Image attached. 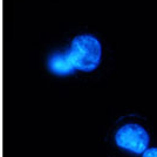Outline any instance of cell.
<instances>
[{
    "label": "cell",
    "instance_id": "cell-1",
    "mask_svg": "<svg viewBox=\"0 0 157 157\" xmlns=\"http://www.w3.org/2000/svg\"><path fill=\"white\" fill-rule=\"evenodd\" d=\"M67 53L76 71L89 73L100 66L102 46L92 34H81L72 40Z\"/></svg>",
    "mask_w": 157,
    "mask_h": 157
},
{
    "label": "cell",
    "instance_id": "cell-3",
    "mask_svg": "<svg viewBox=\"0 0 157 157\" xmlns=\"http://www.w3.org/2000/svg\"><path fill=\"white\" fill-rule=\"evenodd\" d=\"M48 71L56 76H67L72 75L76 71L73 66L72 61L68 56L67 51L65 52H55L49 55L47 60Z\"/></svg>",
    "mask_w": 157,
    "mask_h": 157
},
{
    "label": "cell",
    "instance_id": "cell-4",
    "mask_svg": "<svg viewBox=\"0 0 157 157\" xmlns=\"http://www.w3.org/2000/svg\"><path fill=\"white\" fill-rule=\"evenodd\" d=\"M143 157H157V148L147 149L143 152Z\"/></svg>",
    "mask_w": 157,
    "mask_h": 157
},
{
    "label": "cell",
    "instance_id": "cell-2",
    "mask_svg": "<svg viewBox=\"0 0 157 157\" xmlns=\"http://www.w3.org/2000/svg\"><path fill=\"white\" fill-rule=\"evenodd\" d=\"M117 147L134 154H143L149 145V135L143 127L135 123L122 125L115 134Z\"/></svg>",
    "mask_w": 157,
    "mask_h": 157
}]
</instances>
